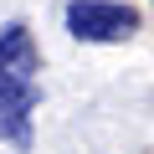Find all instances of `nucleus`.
I'll list each match as a JSON object with an SVG mask.
<instances>
[{
  "instance_id": "obj_1",
  "label": "nucleus",
  "mask_w": 154,
  "mask_h": 154,
  "mask_svg": "<svg viewBox=\"0 0 154 154\" xmlns=\"http://www.w3.org/2000/svg\"><path fill=\"white\" fill-rule=\"evenodd\" d=\"M36 72H41V57H36V41L21 21H11L0 31V139H16L26 144V128H31V113H36Z\"/></svg>"
},
{
  "instance_id": "obj_2",
  "label": "nucleus",
  "mask_w": 154,
  "mask_h": 154,
  "mask_svg": "<svg viewBox=\"0 0 154 154\" xmlns=\"http://www.w3.org/2000/svg\"><path fill=\"white\" fill-rule=\"evenodd\" d=\"M67 31L77 41H128L139 31V11L113 5V0H72L67 5Z\"/></svg>"
}]
</instances>
